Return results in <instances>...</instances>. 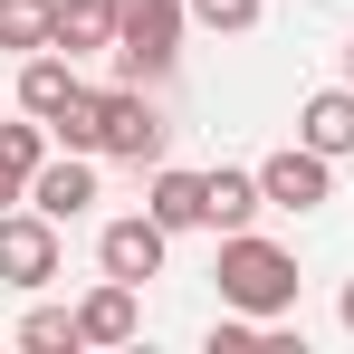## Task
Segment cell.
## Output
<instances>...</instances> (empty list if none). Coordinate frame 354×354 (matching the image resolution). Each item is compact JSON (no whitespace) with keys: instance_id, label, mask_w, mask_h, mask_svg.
I'll return each mask as SVG.
<instances>
[{"instance_id":"1","label":"cell","mask_w":354,"mask_h":354,"mask_svg":"<svg viewBox=\"0 0 354 354\" xmlns=\"http://www.w3.org/2000/svg\"><path fill=\"white\" fill-rule=\"evenodd\" d=\"M221 306H239V316H288L297 306V249H278V239H259V230H230L221 239Z\"/></svg>"},{"instance_id":"2","label":"cell","mask_w":354,"mask_h":354,"mask_svg":"<svg viewBox=\"0 0 354 354\" xmlns=\"http://www.w3.org/2000/svg\"><path fill=\"white\" fill-rule=\"evenodd\" d=\"M182 29H192L182 0H115V77L124 86H163L182 58Z\"/></svg>"},{"instance_id":"3","label":"cell","mask_w":354,"mask_h":354,"mask_svg":"<svg viewBox=\"0 0 354 354\" xmlns=\"http://www.w3.org/2000/svg\"><path fill=\"white\" fill-rule=\"evenodd\" d=\"M67 268V230L48 221V211H0V288H48Z\"/></svg>"},{"instance_id":"4","label":"cell","mask_w":354,"mask_h":354,"mask_svg":"<svg viewBox=\"0 0 354 354\" xmlns=\"http://www.w3.org/2000/svg\"><path fill=\"white\" fill-rule=\"evenodd\" d=\"M163 259H173V230H163L153 211H124V221L96 230V268H106V278H134V288H144V278H163Z\"/></svg>"},{"instance_id":"5","label":"cell","mask_w":354,"mask_h":354,"mask_svg":"<svg viewBox=\"0 0 354 354\" xmlns=\"http://www.w3.org/2000/svg\"><path fill=\"white\" fill-rule=\"evenodd\" d=\"M259 192H268V211H316V201H335V153L278 144V153L259 163Z\"/></svg>"},{"instance_id":"6","label":"cell","mask_w":354,"mask_h":354,"mask_svg":"<svg viewBox=\"0 0 354 354\" xmlns=\"http://www.w3.org/2000/svg\"><path fill=\"white\" fill-rule=\"evenodd\" d=\"M29 211H48V221H86V211H96V153H48V163H39V173H29Z\"/></svg>"},{"instance_id":"7","label":"cell","mask_w":354,"mask_h":354,"mask_svg":"<svg viewBox=\"0 0 354 354\" xmlns=\"http://www.w3.org/2000/svg\"><path fill=\"white\" fill-rule=\"evenodd\" d=\"M77 335L106 354V345H134L144 335V288L134 278H96V288L77 297Z\"/></svg>"},{"instance_id":"8","label":"cell","mask_w":354,"mask_h":354,"mask_svg":"<svg viewBox=\"0 0 354 354\" xmlns=\"http://www.w3.org/2000/svg\"><path fill=\"white\" fill-rule=\"evenodd\" d=\"M77 96H86V77H77V58H67V48H39V58H19V115H48V124H58Z\"/></svg>"},{"instance_id":"9","label":"cell","mask_w":354,"mask_h":354,"mask_svg":"<svg viewBox=\"0 0 354 354\" xmlns=\"http://www.w3.org/2000/svg\"><path fill=\"white\" fill-rule=\"evenodd\" d=\"M259 211H268V192H259V173H230V163H221V173H201V230H249V221H259Z\"/></svg>"},{"instance_id":"10","label":"cell","mask_w":354,"mask_h":354,"mask_svg":"<svg viewBox=\"0 0 354 354\" xmlns=\"http://www.w3.org/2000/svg\"><path fill=\"white\" fill-rule=\"evenodd\" d=\"M297 144H316V153H354V86H316L306 106H297Z\"/></svg>"},{"instance_id":"11","label":"cell","mask_w":354,"mask_h":354,"mask_svg":"<svg viewBox=\"0 0 354 354\" xmlns=\"http://www.w3.org/2000/svg\"><path fill=\"white\" fill-rule=\"evenodd\" d=\"M48 48H67V58H115V0H58Z\"/></svg>"},{"instance_id":"12","label":"cell","mask_w":354,"mask_h":354,"mask_svg":"<svg viewBox=\"0 0 354 354\" xmlns=\"http://www.w3.org/2000/svg\"><path fill=\"white\" fill-rule=\"evenodd\" d=\"M144 211H153L163 230H201V173H173V163H153V182H144Z\"/></svg>"},{"instance_id":"13","label":"cell","mask_w":354,"mask_h":354,"mask_svg":"<svg viewBox=\"0 0 354 354\" xmlns=\"http://www.w3.org/2000/svg\"><path fill=\"white\" fill-rule=\"evenodd\" d=\"M48 29H58V0H0V48L10 58H39Z\"/></svg>"},{"instance_id":"14","label":"cell","mask_w":354,"mask_h":354,"mask_svg":"<svg viewBox=\"0 0 354 354\" xmlns=\"http://www.w3.org/2000/svg\"><path fill=\"white\" fill-rule=\"evenodd\" d=\"M19 345H29V354H86L77 306H29V316H19Z\"/></svg>"},{"instance_id":"15","label":"cell","mask_w":354,"mask_h":354,"mask_svg":"<svg viewBox=\"0 0 354 354\" xmlns=\"http://www.w3.org/2000/svg\"><path fill=\"white\" fill-rule=\"evenodd\" d=\"M48 153H58V134H48V115H19V124H0V163H10V173H39Z\"/></svg>"},{"instance_id":"16","label":"cell","mask_w":354,"mask_h":354,"mask_svg":"<svg viewBox=\"0 0 354 354\" xmlns=\"http://www.w3.org/2000/svg\"><path fill=\"white\" fill-rule=\"evenodd\" d=\"M182 10H192L201 29H221V39H239V29H259V19H268V0H182Z\"/></svg>"},{"instance_id":"17","label":"cell","mask_w":354,"mask_h":354,"mask_svg":"<svg viewBox=\"0 0 354 354\" xmlns=\"http://www.w3.org/2000/svg\"><path fill=\"white\" fill-rule=\"evenodd\" d=\"M19 201H29V173H10V163H0V211H19Z\"/></svg>"},{"instance_id":"18","label":"cell","mask_w":354,"mask_h":354,"mask_svg":"<svg viewBox=\"0 0 354 354\" xmlns=\"http://www.w3.org/2000/svg\"><path fill=\"white\" fill-rule=\"evenodd\" d=\"M335 316H345V335H354V278H345V297H335Z\"/></svg>"},{"instance_id":"19","label":"cell","mask_w":354,"mask_h":354,"mask_svg":"<svg viewBox=\"0 0 354 354\" xmlns=\"http://www.w3.org/2000/svg\"><path fill=\"white\" fill-rule=\"evenodd\" d=\"M345 86H354V39H345Z\"/></svg>"}]
</instances>
